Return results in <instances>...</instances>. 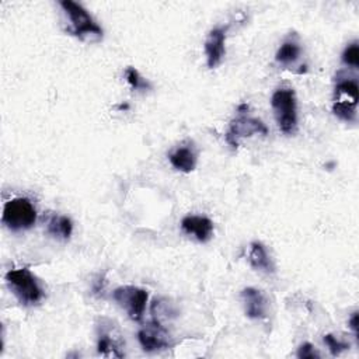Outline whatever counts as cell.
<instances>
[{"instance_id":"6da1fadb","label":"cell","mask_w":359,"mask_h":359,"mask_svg":"<svg viewBox=\"0 0 359 359\" xmlns=\"http://www.w3.org/2000/svg\"><path fill=\"white\" fill-rule=\"evenodd\" d=\"M59 4L69 18V27L66 28L67 34L88 43L102 39V28L80 3L73 0H62Z\"/></svg>"},{"instance_id":"7a4b0ae2","label":"cell","mask_w":359,"mask_h":359,"mask_svg":"<svg viewBox=\"0 0 359 359\" xmlns=\"http://www.w3.org/2000/svg\"><path fill=\"white\" fill-rule=\"evenodd\" d=\"M6 282L17 300L24 306L38 304L45 296L42 286L28 268L10 269L6 273Z\"/></svg>"},{"instance_id":"3957f363","label":"cell","mask_w":359,"mask_h":359,"mask_svg":"<svg viewBox=\"0 0 359 359\" xmlns=\"http://www.w3.org/2000/svg\"><path fill=\"white\" fill-rule=\"evenodd\" d=\"M271 107L278 128L285 135H293L297 129V100L293 88L280 87L271 97Z\"/></svg>"},{"instance_id":"277c9868","label":"cell","mask_w":359,"mask_h":359,"mask_svg":"<svg viewBox=\"0 0 359 359\" xmlns=\"http://www.w3.org/2000/svg\"><path fill=\"white\" fill-rule=\"evenodd\" d=\"M36 222V209L28 198H13L4 203L1 223L13 230L21 231L31 229Z\"/></svg>"},{"instance_id":"5b68a950","label":"cell","mask_w":359,"mask_h":359,"mask_svg":"<svg viewBox=\"0 0 359 359\" xmlns=\"http://www.w3.org/2000/svg\"><path fill=\"white\" fill-rule=\"evenodd\" d=\"M359 101V88L355 79L339 80L334 91L332 112L345 122L356 121V105Z\"/></svg>"},{"instance_id":"8992f818","label":"cell","mask_w":359,"mask_h":359,"mask_svg":"<svg viewBox=\"0 0 359 359\" xmlns=\"http://www.w3.org/2000/svg\"><path fill=\"white\" fill-rule=\"evenodd\" d=\"M238 111V116L234 118L230 125L229 129L224 135L226 142L231 146V147H237L238 142L241 137H250L252 135H268V128L265 126V123L257 118L248 116L245 112L248 111V105L247 104H241L237 108Z\"/></svg>"},{"instance_id":"52a82bcc","label":"cell","mask_w":359,"mask_h":359,"mask_svg":"<svg viewBox=\"0 0 359 359\" xmlns=\"http://www.w3.org/2000/svg\"><path fill=\"white\" fill-rule=\"evenodd\" d=\"M123 338L114 324L108 318H100L97 324V351L104 358H123Z\"/></svg>"},{"instance_id":"ba28073f","label":"cell","mask_w":359,"mask_h":359,"mask_svg":"<svg viewBox=\"0 0 359 359\" xmlns=\"http://www.w3.org/2000/svg\"><path fill=\"white\" fill-rule=\"evenodd\" d=\"M112 299L128 313L133 321H140L146 310L149 293L142 287L125 285L116 287L112 292Z\"/></svg>"},{"instance_id":"9c48e42d","label":"cell","mask_w":359,"mask_h":359,"mask_svg":"<svg viewBox=\"0 0 359 359\" xmlns=\"http://www.w3.org/2000/svg\"><path fill=\"white\" fill-rule=\"evenodd\" d=\"M137 341L143 351L158 352L170 346V335L163 324L151 321L144 324L137 332Z\"/></svg>"},{"instance_id":"30bf717a","label":"cell","mask_w":359,"mask_h":359,"mask_svg":"<svg viewBox=\"0 0 359 359\" xmlns=\"http://www.w3.org/2000/svg\"><path fill=\"white\" fill-rule=\"evenodd\" d=\"M226 32L227 27H216L210 29L206 36L205 55L209 69L217 67L226 55Z\"/></svg>"},{"instance_id":"8fae6325","label":"cell","mask_w":359,"mask_h":359,"mask_svg":"<svg viewBox=\"0 0 359 359\" xmlns=\"http://www.w3.org/2000/svg\"><path fill=\"white\" fill-rule=\"evenodd\" d=\"M181 229L199 243H206L213 236V222L206 216L188 215L181 220Z\"/></svg>"},{"instance_id":"7c38bea8","label":"cell","mask_w":359,"mask_h":359,"mask_svg":"<svg viewBox=\"0 0 359 359\" xmlns=\"http://www.w3.org/2000/svg\"><path fill=\"white\" fill-rule=\"evenodd\" d=\"M241 300L247 317L252 320H261L266 317L268 302L262 290L257 287H244L241 290Z\"/></svg>"},{"instance_id":"4fadbf2b","label":"cell","mask_w":359,"mask_h":359,"mask_svg":"<svg viewBox=\"0 0 359 359\" xmlns=\"http://www.w3.org/2000/svg\"><path fill=\"white\" fill-rule=\"evenodd\" d=\"M168 160L175 170H178L181 172H191L196 167L198 154H196V150L192 146V143H188V144H181V146L175 147L168 154Z\"/></svg>"},{"instance_id":"5bb4252c","label":"cell","mask_w":359,"mask_h":359,"mask_svg":"<svg viewBox=\"0 0 359 359\" xmlns=\"http://www.w3.org/2000/svg\"><path fill=\"white\" fill-rule=\"evenodd\" d=\"M247 259H248V264L251 265V268H254L255 271H261L265 273L275 272V265H273L265 245L259 241H252L250 244Z\"/></svg>"},{"instance_id":"9a60e30c","label":"cell","mask_w":359,"mask_h":359,"mask_svg":"<svg viewBox=\"0 0 359 359\" xmlns=\"http://www.w3.org/2000/svg\"><path fill=\"white\" fill-rule=\"evenodd\" d=\"M46 231L57 240H67L73 233V222L63 215H49L46 219Z\"/></svg>"},{"instance_id":"2e32d148","label":"cell","mask_w":359,"mask_h":359,"mask_svg":"<svg viewBox=\"0 0 359 359\" xmlns=\"http://www.w3.org/2000/svg\"><path fill=\"white\" fill-rule=\"evenodd\" d=\"M300 53H302V48L296 41H285L276 50L275 60L280 65L287 66L294 63L299 59Z\"/></svg>"},{"instance_id":"e0dca14e","label":"cell","mask_w":359,"mask_h":359,"mask_svg":"<svg viewBox=\"0 0 359 359\" xmlns=\"http://www.w3.org/2000/svg\"><path fill=\"white\" fill-rule=\"evenodd\" d=\"M150 311H151L153 321L160 323V324H164L165 321H168L170 318L177 316V310L167 299L154 300L150 307Z\"/></svg>"},{"instance_id":"ac0fdd59","label":"cell","mask_w":359,"mask_h":359,"mask_svg":"<svg viewBox=\"0 0 359 359\" xmlns=\"http://www.w3.org/2000/svg\"><path fill=\"white\" fill-rule=\"evenodd\" d=\"M125 79L133 90H149L150 88V83L144 77H142L140 73L132 66H128L125 69Z\"/></svg>"},{"instance_id":"d6986e66","label":"cell","mask_w":359,"mask_h":359,"mask_svg":"<svg viewBox=\"0 0 359 359\" xmlns=\"http://www.w3.org/2000/svg\"><path fill=\"white\" fill-rule=\"evenodd\" d=\"M341 59H342L344 65L358 69V66H359V43H358V41H353L349 45H346V48L344 49V52L341 55Z\"/></svg>"},{"instance_id":"ffe728a7","label":"cell","mask_w":359,"mask_h":359,"mask_svg":"<svg viewBox=\"0 0 359 359\" xmlns=\"http://www.w3.org/2000/svg\"><path fill=\"white\" fill-rule=\"evenodd\" d=\"M324 344L327 345L330 353L332 356H338L341 355L344 351H346L349 348V344L348 342H344V341H339L337 337H334L332 334H325L324 335Z\"/></svg>"},{"instance_id":"44dd1931","label":"cell","mask_w":359,"mask_h":359,"mask_svg":"<svg viewBox=\"0 0 359 359\" xmlns=\"http://www.w3.org/2000/svg\"><path fill=\"white\" fill-rule=\"evenodd\" d=\"M297 358L300 359H314V358H320L318 351L316 349V346L310 342H303L299 349H297Z\"/></svg>"},{"instance_id":"7402d4cb","label":"cell","mask_w":359,"mask_h":359,"mask_svg":"<svg viewBox=\"0 0 359 359\" xmlns=\"http://www.w3.org/2000/svg\"><path fill=\"white\" fill-rule=\"evenodd\" d=\"M358 324H359V313L355 311V313H352L351 318L348 320V325H349V328L353 331L355 338H358Z\"/></svg>"}]
</instances>
